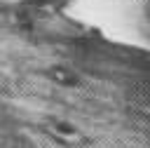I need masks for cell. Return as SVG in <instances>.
Here are the masks:
<instances>
[{
  "instance_id": "6da1fadb",
  "label": "cell",
  "mask_w": 150,
  "mask_h": 148,
  "mask_svg": "<svg viewBox=\"0 0 150 148\" xmlns=\"http://www.w3.org/2000/svg\"><path fill=\"white\" fill-rule=\"evenodd\" d=\"M63 9L112 42L150 52V0H61Z\"/></svg>"
}]
</instances>
